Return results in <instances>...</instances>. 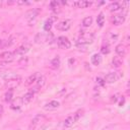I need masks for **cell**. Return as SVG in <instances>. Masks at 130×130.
<instances>
[{
    "label": "cell",
    "instance_id": "1",
    "mask_svg": "<svg viewBox=\"0 0 130 130\" xmlns=\"http://www.w3.org/2000/svg\"><path fill=\"white\" fill-rule=\"evenodd\" d=\"M83 113H84L83 109H79V110H77L74 114H72V115H70L69 117H67V118L65 119V121H64V127H66V128L71 127L73 124H75V123L82 117Z\"/></svg>",
    "mask_w": 130,
    "mask_h": 130
},
{
    "label": "cell",
    "instance_id": "2",
    "mask_svg": "<svg viewBox=\"0 0 130 130\" xmlns=\"http://www.w3.org/2000/svg\"><path fill=\"white\" fill-rule=\"evenodd\" d=\"M92 41H93V34L85 31V32H82L79 36L76 45H77L78 48H82V47H85L88 44H91Z\"/></svg>",
    "mask_w": 130,
    "mask_h": 130
},
{
    "label": "cell",
    "instance_id": "3",
    "mask_svg": "<svg viewBox=\"0 0 130 130\" xmlns=\"http://www.w3.org/2000/svg\"><path fill=\"white\" fill-rule=\"evenodd\" d=\"M54 36L51 32H38L35 37V43L37 44H45L50 43L53 40Z\"/></svg>",
    "mask_w": 130,
    "mask_h": 130
},
{
    "label": "cell",
    "instance_id": "4",
    "mask_svg": "<svg viewBox=\"0 0 130 130\" xmlns=\"http://www.w3.org/2000/svg\"><path fill=\"white\" fill-rule=\"evenodd\" d=\"M5 78H6V84H5V86L8 89H12V90H13L14 87H16L20 83V80H21V78L19 76H17V75L5 76Z\"/></svg>",
    "mask_w": 130,
    "mask_h": 130
},
{
    "label": "cell",
    "instance_id": "5",
    "mask_svg": "<svg viewBox=\"0 0 130 130\" xmlns=\"http://www.w3.org/2000/svg\"><path fill=\"white\" fill-rule=\"evenodd\" d=\"M57 45H58L59 48L65 49V50L66 49H69L71 47V43H70L69 39L66 38V37H64V36L58 37V39H57Z\"/></svg>",
    "mask_w": 130,
    "mask_h": 130
},
{
    "label": "cell",
    "instance_id": "6",
    "mask_svg": "<svg viewBox=\"0 0 130 130\" xmlns=\"http://www.w3.org/2000/svg\"><path fill=\"white\" fill-rule=\"evenodd\" d=\"M30 49V45L29 44H23L21 46H19L18 48H16L14 51H13V54L15 57H18V56H23L24 54H26Z\"/></svg>",
    "mask_w": 130,
    "mask_h": 130
},
{
    "label": "cell",
    "instance_id": "7",
    "mask_svg": "<svg viewBox=\"0 0 130 130\" xmlns=\"http://www.w3.org/2000/svg\"><path fill=\"white\" fill-rule=\"evenodd\" d=\"M15 58L13 52L11 51H5V52H2L0 54V60H1V63H9L11 62L13 59Z\"/></svg>",
    "mask_w": 130,
    "mask_h": 130
},
{
    "label": "cell",
    "instance_id": "8",
    "mask_svg": "<svg viewBox=\"0 0 130 130\" xmlns=\"http://www.w3.org/2000/svg\"><path fill=\"white\" fill-rule=\"evenodd\" d=\"M120 77H121V74H119V72H110V73H108V74L105 76L104 81L107 82V83H114V82H116Z\"/></svg>",
    "mask_w": 130,
    "mask_h": 130
},
{
    "label": "cell",
    "instance_id": "9",
    "mask_svg": "<svg viewBox=\"0 0 130 130\" xmlns=\"http://www.w3.org/2000/svg\"><path fill=\"white\" fill-rule=\"evenodd\" d=\"M39 89L35 86L34 88H31V89H29L23 96H21V99H22V102H23V105H25V104H28L32 99H34V96H35V93L38 91Z\"/></svg>",
    "mask_w": 130,
    "mask_h": 130
},
{
    "label": "cell",
    "instance_id": "10",
    "mask_svg": "<svg viewBox=\"0 0 130 130\" xmlns=\"http://www.w3.org/2000/svg\"><path fill=\"white\" fill-rule=\"evenodd\" d=\"M71 26V20L69 19H64V20H61L59 21L57 24H56V28L60 31H65V30H68Z\"/></svg>",
    "mask_w": 130,
    "mask_h": 130
},
{
    "label": "cell",
    "instance_id": "11",
    "mask_svg": "<svg viewBox=\"0 0 130 130\" xmlns=\"http://www.w3.org/2000/svg\"><path fill=\"white\" fill-rule=\"evenodd\" d=\"M44 120H45V117L43 115H37L31 120V123H30V126H29V130H35L38 126H40L42 124V122H44Z\"/></svg>",
    "mask_w": 130,
    "mask_h": 130
},
{
    "label": "cell",
    "instance_id": "12",
    "mask_svg": "<svg viewBox=\"0 0 130 130\" xmlns=\"http://www.w3.org/2000/svg\"><path fill=\"white\" fill-rule=\"evenodd\" d=\"M126 19L125 14H115L111 17V22L114 25H120L122 24Z\"/></svg>",
    "mask_w": 130,
    "mask_h": 130
},
{
    "label": "cell",
    "instance_id": "13",
    "mask_svg": "<svg viewBox=\"0 0 130 130\" xmlns=\"http://www.w3.org/2000/svg\"><path fill=\"white\" fill-rule=\"evenodd\" d=\"M59 107H60V103L58 101H51V102L45 104L43 109L45 111H54V110H57Z\"/></svg>",
    "mask_w": 130,
    "mask_h": 130
},
{
    "label": "cell",
    "instance_id": "14",
    "mask_svg": "<svg viewBox=\"0 0 130 130\" xmlns=\"http://www.w3.org/2000/svg\"><path fill=\"white\" fill-rule=\"evenodd\" d=\"M73 7H76V8H87L89 6L92 5V2L91 1H76V2H73L71 4Z\"/></svg>",
    "mask_w": 130,
    "mask_h": 130
},
{
    "label": "cell",
    "instance_id": "15",
    "mask_svg": "<svg viewBox=\"0 0 130 130\" xmlns=\"http://www.w3.org/2000/svg\"><path fill=\"white\" fill-rule=\"evenodd\" d=\"M39 12H40V10L37 9V8L30 9V10H28V11L26 12V14H25V18H26L28 21H32V20L36 19V17L38 16Z\"/></svg>",
    "mask_w": 130,
    "mask_h": 130
},
{
    "label": "cell",
    "instance_id": "16",
    "mask_svg": "<svg viewBox=\"0 0 130 130\" xmlns=\"http://www.w3.org/2000/svg\"><path fill=\"white\" fill-rule=\"evenodd\" d=\"M115 51H116V53H117V56H120V57H122V58H123V57L126 55V53H127L126 46L123 45V44H120V45L116 46Z\"/></svg>",
    "mask_w": 130,
    "mask_h": 130
},
{
    "label": "cell",
    "instance_id": "17",
    "mask_svg": "<svg viewBox=\"0 0 130 130\" xmlns=\"http://www.w3.org/2000/svg\"><path fill=\"white\" fill-rule=\"evenodd\" d=\"M22 106H23L22 99H21V98H16V99L12 100L10 108H11V109H13V110H18V109H20Z\"/></svg>",
    "mask_w": 130,
    "mask_h": 130
},
{
    "label": "cell",
    "instance_id": "18",
    "mask_svg": "<svg viewBox=\"0 0 130 130\" xmlns=\"http://www.w3.org/2000/svg\"><path fill=\"white\" fill-rule=\"evenodd\" d=\"M56 16H51V17H49L46 21H45V24H44V29L46 30V31H49L50 29H51V27H52V24H53V22L56 20Z\"/></svg>",
    "mask_w": 130,
    "mask_h": 130
},
{
    "label": "cell",
    "instance_id": "19",
    "mask_svg": "<svg viewBox=\"0 0 130 130\" xmlns=\"http://www.w3.org/2000/svg\"><path fill=\"white\" fill-rule=\"evenodd\" d=\"M38 76H39L38 72H37V73H34V74H31V75H29V76H28V77L25 79L24 84H25L26 86H29V85H31V84H34V83H36Z\"/></svg>",
    "mask_w": 130,
    "mask_h": 130
},
{
    "label": "cell",
    "instance_id": "20",
    "mask_svg": "<svg viewBox=\"0 0 130 130\" xmlns=\"http://www.w3.org/2000/svg\"><path fill=\"white\" fill-rule=\"evenodd\" d=\"M16 42H17V41H16V38L12 36V37L8 38V40L3 41V44H2V47H1V48H9V47H11L12 45H14Z\"/></svg>",
    "mask_w": 130,
    "mask_h": 130
},
{
    "label": "cell",
    "instance_id": "21",
    "mask_svg": "<svg viewBox=\"0 0 130 130\" xmlns=\"http://www.w3.org/2000/svg\"><path fill=\"white\" fill-rule=\"evenodd\" d=\"M90 60H91V64H92V65L98 66V65H100L101 62H102V57H101L100 54L95 53V54H93V55L91 56V59H90Z\"/></svg>",
    "mask_w": 130,
    "mask_h": 130
},
{
    "label": "cell",
    "instance_id": "22",
    "mask_svg": "<svg viewBox=\"0 0 130 130\" xmlns=\"http://www.w3.org/2000/svg\"><path fill=\"white\" fill-rule=\"evenodd\" d=\"M112 64H113V66H115L117 68L120 67L123 64V58L120 57V56H115L113 58V60H112Z\"/></svg>",
    "mask_w": 130,
    "mask_h": 130
},
{
    "label": "cell",
    "instance_id": "23",
    "mask_svg": "<svg viewBox=\"0 0 130 130\" xmlns=\"http://www.w3.org/2000/svg\"><path fill=\"white\" fill-rule=\"evenodd\" d=\"M45 82H46V77L44 76V75H39L38 76V78H37V81H36V87L39 89L40 87H42L44 84H45Z\"/></svg>",
    "mask_w": 130,
    "mask_h": 130
},
{
    "label": "cell",
    "instance_id": "24",
    "mask_svg": "<svg viewBox=\"0 0 130 130\" xmlns=\"http://www.w3.org/2000/svg\"><path fill=\"white\" fill-rule=\"evenodd\" d=\"M59 65H60V58L57 56V57H55V58L51 61L50 67H51L52 69H57V68L59 67Z\"/></svg>",
    "mask_w": 130,
    "mask_h": 130
},
{
    "label": "cell",
    "instance_id": "25",
    "mask_svg": "<svg viewBox=\"0 0 130 130\" xmlns=\"http://www.w3.org/2000/svg\"><path fill=\"white\" fill-rule=\"evenodd\" d=\"M50 9L54 12H58L60 10V3L57 1H52L50 3Z\"/></svg>",
    "mask_w": 130,
    "mask_h": 130
},
{
    "label": "cell",
    "instance_id": "26",
    "mask_svg": "<svg viewBox=\"0 0 130 130\" xmlns=\"http://www.w3.org/2000/svg\"><path fill=\"white\" fill-rule=\"evenodd\" d=\"M109 8H110V11L114 12V11H118L119 9H121L122 6H121V4H120L119 2H113V3L110 4Z\"/></svg>",
    "mask_w": 130,
    "mask_h": 130
},
{
    "label": "cell",
    "instance_id": "27",
    "mask_svg": "<svg viewBox=\"0 0 130 130\" xmlns=\"http://www.w3.org/2000/svg\"><path fill=\"white\" fill-rule=\"evenodd\" d=\"M12 100H13V90L8 89L4 94V101L8 103V102H11Z\"/></svg>",
    "mask_w": 130,
    "mask_h": 130
},
{
    "label": "cell",
    "instance_id": "28",
    "mask_svg": "<svg viewBox=\"0 0 130 130\" xmlns=\"http://www.w3.org/2000/svg\"><path fill=\"white\" fill-rule=\"evenodd\" d=\"M104 22H105V16H104V13L101 12V13H99V15L96 17V23L100 27H102L104 25Z\"/></svg>",
    "mask_w": 130,
    "mask_h": 130
},
{
    "label": "cell",
    "instance_id": "29",
    "mask_svg": "<svg viewBox=\"0 0 130 130\" xmlns=\"http://www.w3.org/2000/svg\"><path fill=\"white\" fill-rule=\"evenodd\" d=\"M91 23H92V17H91V16H86V17L83 18V20H82V24H83L84 27L90 26Z\"/></svg>",
    "mask_w": 130,
    "mask_h": 130
},
{
    "label": "cell",
    "instance_id": "30",
    "mask_svg": "<svg viewBox=\"0 0 130 130\" xmlns=\"http://www.w3.org/2000/svg\"><path fill=\"white\" fill-rule=\"evenodd\" d=\"M101 52L103 54H109L110 53V47H109V45H103L102 48H101Z\"/></svg>",
    "mask_w": 130,
    "mask_h": 130
},
{
    "label": "cell",
    "instance_id": "31",
    "mask_svg": "<svg viewBox=\"0 0 130 130\" xmlns=\"http://www.w3.org/2000/svg\"><path fill=\"white\" fill-rule=\"evenodd\" d=\"M12 4H15V2L14 1H3V2H1V6L2 7H4V6H9V5H12Z\"/></svg>",
    "mask_w": 130,
    "mask_h": 130
},
{
    "label": "cell",
    "instance_id": "32",
    "mask_svg": "<svg viewBox=\"0 0 130 130\" xmlns=\"http://www.w3.org/2000/svg\"><path fill=\"white\" fill-rule=\"evenodd\" d=\"M15 3L18 4V5H28L29 4V2H25V1H17Z\"/></svg>",
    "mask_w": 130,
    "mask_h": 130
},
{
    "label": "cell",
    "instance_id": "33",
    "mask_svg": "<svg viewBox=\"0 0 130 130\" xmlns=\"http://www.w3.org/2000/svg\"><path fill=\"white\" fill-rule=\"evenodd\" d=\"M96 81H98L99 83H101V84H104V83H105L104 79H102V78H100V77H98V78H96Z\"/></svg>",
    "mask_w": 130,
    "mask_h": 130
},
{
    "label": "cell",
    "instance_id": "34",
    "mask_svg": "<svg viewBox=\"0 0 130 130\" xmlns=\"http://www.w3.org/2000/svg\"><path fill=\"white\" fill-rule=\"evenodd\" d=\"M2 114H3V107L0 105V117L2 116Z\"/></svg>",
    "mask_w": 130,
    "mask_h": 130
},
{
    "label": "cell",
    "instance_id": "35",
    "mask_svg": "<svg viewBox=\"0 0 130 130\" xmlns=\"http://www.w3.org/2000/svg\"><path fill=\"white\" fill-rule=\"evenodd\" d=\"M102 130H110V127H105V128H103Z\"/></svg>",
    "mask_w": 130,
    "mask_h": 130
},
{
    "label": "cell",
    "instance_id": "36",
    "mask_svg": "<svg viewBox=\"0 0 130 130\" xmlns=\"http://www.w3.org/2000/svg\"><path fill=\"white\" fill-rule=\"evenodd\" d=\"M2 44H3V41H2V40H0V48L2 47Z\"/></svg>",
    "mask_w": 130,
    "mask_h": 130
},
{
    "label": "cell",
    "instance_id": "37",
    "mask_svg": "<svg viewBox=\"0 0 130 130\" xmlns=\"http://www.w3.org/2000/svg\"><path fill=\"white\" fill-rule=\"evenodd\" d=\"M0 84H1V80H0Z\"/></svg>",
    "mask_w": 130,
    "mask_h": 130
}]
</instances>
